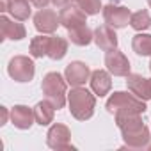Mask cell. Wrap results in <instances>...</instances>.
Instances as JSON below:
<instances>
[{
    "mask_svg": "<svg viewBox=\"0 0 151 151\" xmlns=\"http://www.w3.org/2000/svg\"><path fill=\"white\" fill-rule=\"evenodd\" d=\"M60 25V18L57 16V13H53L52 9H41L36 16H34V27L43 32V34H52L57 30V27Z\"/></svg>",
    "mask_w": 151,
    "mask_h": 151,
    "instance_id": "11",
    "label": "cell"
},
{
    "mask_svg": "<svg viewBox=\"0 0 151 151\" xmlns=\"http://www.w3.org/2000/svg\"><path fill=\"white\" fill-rule=\"evenodd\" d=\"M116 123L123 133L124 144L133 149L147 147L149 142V130L144 126L140 114H132V112H121L116 114Z\"/></svg>",
    "mask_w": 151,
    "mask_h": 151,
    "instance_id": "1",
    "label": "cell"
},
{
    "mask_svg": "<svg viewBox=\"0 0 151 151\" xmlns=\"http://www.w3.org/2000/svg\"><path fill=\"white\" fill-rule=\"evenodd\" d=\"M68 52V41L64 37H59V36H53L50 39V48H48V57L53 59V60H60Z\"/></svg>",
    "mask_w": 151,
    "mask_h": 151,
    "instance_id": "19",
    "label": "cell"
},
{
    "mask_svg": "<svg viewBox=\"0 0 151 151\" xmlns=\"http://www.w3.org/2000/svg\"><path fill=\"white\" fill-rule=\"evenodd\" d=\"M7 71L11 75V78H14L16 82H30L34 73H36V68H34V62L29 57L16 55L9 60Z\"/></svg>",
    "mask_w": 151,
    "mask_h": 151,
    "instance_id": "5",
    "label": "cell"
},
{
    "mask_svg": "<svg viewBox=\"0 0 151 151\" xmlns=\"http://www.w3.org/2000/svg\"><path fill=\"white\" fill-rule=\"evenodd\" d=\"M103 18H105L107 25H110L114 29H123V27L128 25V22L132 18V13L124 6L109 4L107 7H103Z\"/></svg>",
    "mask_w": 151,
    "mask_h": 151,
    "instance_id": "7",
    "label": "cell"
},
{
    "mask_svg": "<svg viewBox=\"0 0 151 151\" xmlns=\"http://www.w3.org/2000/svg\"><path fill=\"white\" fill-rule=\"evenodd\" d=\"M126 86L128 89L140 100H151V80L144 78L142 75L137 73H130L126 77Z\"/></svg>",
    "mask_w": 151,
    "mask_h": 151,
    "instance_id": "12",
    "label": "cell"
},
{
    "mask_svg": "<svg viewBox=\"0 0 151 151\" xmlns=\"http://www.w3.org/2000/svg\"><path fill=\"white\" fill-rule=\"evenodd\" d=\"M50 39H52V37H48V36H45V34H43V36H37V37H34V39H32V43H30V55H32V57H36V59L48 55Z\"/></svg>",
    "mask_w": 151,
    "mask_h": 151,
    "instance_id": "21",
    "label": "cell"
},
{
    "mask_svg": "<svg viewBox=\"0 0 151 151\" xmlns=\"http://www.w3.org/2000/svg\"><path fill=\"white\" fill-rule=\"evenodd\" d=\"M149 80H151V78H149Z\"/></svg>",
    "mask_w": 151,
    "mask_h": 151,
    "instance_id": "31",
    "label": "cell"
},
{
    "mask_svg": "<svg viewBox=\"0 0 151 151\" xmlns=\"http://www.w3.org/2000/svg\"><path fill=\"white\" fill-rule=\"evenodd\" d=\"M64 77H66V80H68V84H69V86L80 87V86H84V84H86V80H89L91 71H89V68H87L84 62L75 60V62H71V64H68V66H66Z\"/></svg>",
    "mask_w": 151,
    "mask_h": 151,
    "instance_id": "10",
    "label": "cell"
},
{
    "mask_svg": "<svg viewBox=\"0 0 151 151\" xmlns=\"http://www.w3.org/2000/svg\"><path fill=\"white\" fill-rule=\"evenodd\" d=\"M36 116H34V110H30L29 107L25 105H16L13 110H11V121L16 128L20 130H29L34 123Z\"/></svg>",
    "mask_w": 151,
    "mask_h": 151,
    "instance_id": "14",
    "label": "cell"
},
{
    "mask_svg": "<svg viewBox=\"0 0 151 151\" xmlns=\"http://www.w3.org/2000/svg\"><path fill=\"white\" fill-rule=\"evenodd\" d=\"M68 103H69V110L71 116L78 121H86L94 114V105H96V98L94 94H91L87 89L84 87H75L71 89V93L68 94Z\"/></svg>",
    "mask_w": 151,
    "mask_h": 151,
    "instance_id": "2",
    "label": "cell"
},
{
    "mask_svg": "<svg viewBox=\"0 0 151 151\" xmlns=\"http://www.w3.org/2000/svg\"><path fill=\"white\" fill-rule=\"evenodd\" d=\"M146 103L144 100L128 94V93H123V91H117L114 93L109 100H107V110L110 114H121V112H132V114H144L146 112Z\"/></svg>",
    "mask_w": 151,
    "mask_h": 151,
    "instance_id": "3",
    "label": "cell"
},
{
    "mask_svg": "<svg viewBox=\"0 0 151 151\" xmlns=\"http://www.w3.org/2000/svg\"><path fill=\"white\" fill-rule=\"evenodd\" d=\"M0 39H13V41H20L25 37V27L22 23L11 22L9 18L2 16L0 18Z\"/></svg>",
    "mask_w": 151,
    "mask_h": 151,
    "instance_id": "15",
    "label": "cell"
},
{
    "mask_svg": "<svg viewBox=\"0 0 151 151\" xmlns=\"http://www.w3.org/2000/svg\"><path fill=\"white\" fill-rule=\"evenodd\" d=\"M86 16H87V13L82 11L78 6H64V9L59 13L60 25L66 27L68 30L86 25Z\"/></svg>",
    "mask_w": 151,
    "mask_h": 151,
    "instance_id": "9",
    "label": "cell"
},
{
    "mask_svg": "<svg viewBox=\"0 0 151 151\" xmlns=\"http://www.w3.org/2000/svg\"><path fill=\"white\" fill-rule=\"evenodd\" d=\"M147 4H149V6H151V0H147Z\"/></svg>",
    "mask_w": 151,
    "mask_h": 151,
    "instance_id": "29",
    "label": "cell"
},
{
    "mask_svg": "<svg viewBox=\"0 0 151 151\" xmlns=\"http://www.w3.org/2000/svg\"><path fill=\"white\" fill-rule=\"evenodd\" d=\"M46 144L52 149H75V146H71V132L64 124H53L48 130Z\"/></svg>",
    "mask_w": 151,
    "mask_h": 151,
    "instance_id": "6",
    "label": "cell"
},
{
    "mask_svg": "<svg viewBox=\"0 0 151 151\" xmlns=\"http://www.w3.org/2000/svg\"><path fill=\"white\" fill-rule=\"evenodd\" d=\"M6 123H7V109L0 107V124H6Z\"/></svg>",
    "mask_w": 151,
    "mask_h": 151,
    "instance_id": "26",
    "label": "cell"
},
{
    "mask_svg": "<svg viewBox=\"0 0 151 151\" xmlns=\"http://www.w3.org/2000/svg\"><path fill=\"white\" fill-rule=\"evenodd\" d=\"M94 43L98 45V48L110 52V50L117 48V36L110 25H100L94 30Z\"/></svg>",
    "mask_w": 151,
    "mask_h": 151,
    "instance_id": "13",
    "label": "cell"
},
{
    "mask_svg": "<svg viewBox=\"0 0 151 151\" xmlns=\"http://www.w3.org/2000/svg\"><path fill=\"white\" fill-rule=\"evenodd\" d=\"M130 25H132L135 30H146V29L151 25L149 13H147V11H137V13H133L132 18H130Z\"/></svg>",
    "mask_w": 151,
    "mask_h": 151,
    "instance_id": "23",
    "label": "cell"
},
{
    "mask_svg": "<svg viewBox=\"0 0 151 151\" xmlns=\"http://www.w3.org/2000/svg\"><path fill=\"white\" fill-rule=\"evenodd\" d=\"M105 66L116 77H128L130 75V60L119 50H110L105 55Z\"/></svg>",
    "mask_w": 151,
    "mask_h": 151,
    "instance_id": "8",
    "label": "cell"
},
{
    "mask_svg": "<svg viewBox=\"0 0 151 151\" xmlns=\"http://www.w3.org/2000/svg\"><path fill=\"white\" fill-rule=\"evenodd\" d=\"M132 48L137 55H151V36L149 34H137L132 39Z\"/></svg>",
    "mask_w": 151,
    "mask_h": 151,
    "instance_id": "20",
    "label": "cell"
},
{
    "mask_svg": "<svg viewBox=\"0 0 151 151\" xmlns=\"http://www.w3.org/2000/svg\"><path fill=\"white\" fill-rule=\"evenodd\" d=\"M52 2H53V6H57V7H64V6H68L69 0H52Z\"/></svg>",
    "mask_w": 151,
    "mask_h": 151,
    "instance_id": "28",
    "label": "cell"
},
{
    "mask_svg": "<svg viewBox=\"0 0 151 151\" xmlns=\"http://www.w3.org/2000/svg\"><path fill=\"white\" fill-rule=\"evenodd\" d=\"M9 7H11V0H2V7H0V11L6 13V11H9Z\"/></svg>",
    "mask_w": 151,
    "mask_h": 151,
    "instance_id": "27",
    "label": "cell"
},
{
    "mask_svg": "<svg viewBox=\"0 0 151 151\" xmlns=\"http://www.w3.org/2000/svg\"><path fill=\"white\" fill-rule=\"evenodd\" d=\"M91 89L94 91V94H98L100 98L109 94L110 87H112V80H110V75L103 69H96L91 73Z\"/></svg>",
    "mask_w": 151,
    "mask_h": 151,
    "instance_id": "16",
    "label": "cell"
},
{
    "mask_svg": "<svg viewBox=\"0 0 151 151\" xmlns=\"http://www.w3.org/2000/svg\"><path fill=\"white\" fill-rule=\"evenodd\" d=\"M149 69H151V62H149Z\"/></svg>",
    "mask_w": 151,
    "mask_h": 151,
    "instance_id": "30",
    "label": "cell"
},
{
    "mask_svg": "<svg viewBox=\"0 0 151 151\" xmlns=\"http://www.w3.org/2000/svg\"><path fill=\"white\" fill-rule=\"evenodd\" d=\"M66 82L59 73L52 71V73H46L45 78H43V84H41V89H43V94L46 96L48 101H52V105L59 110L64 107L66 103Z\"/></svg>",
    "mask_w": 151,
    "mask_h": 151,
    "instance_id": "4",
    "label": "cell"
},
{
    "mask_svg": "<svg viewBox=\"0 0 151 151\" xmlns=\"http://www.w3.org/2000/svg\"><path fill=\"white\" fill-rule=\"evenodd\" d=\"M73 2H75V6H78L87 14H98L100 9H101L100 0H73Z\"/></svg>",
    "mask_w": 151,
    "mask_h": 151,
    "instance_id": "24",
    "label": "cell"
},
{
    "mask_svg": "<svg viewBox=\"0 0 151 151\" xmlns=\"http://www.w3.org/2000/svg\"><path fill=\"white\" fill-rule=\"evenodd\" d=\"M9 13H11L16 20H20V22L27 20V18L30 16V6H29V0H11Z\"/></svg>",
    "mask_w": 151,
    "mask_h": 151,
    "instance_id": "22",
    "label": "cell"
},
{
    "mask_svg": "<svg viewBox=\"0 0 151 151\" xmlns=\"http://www.w3.org/2000/svg\"><path fill=\"white\" fill-rule=\"evenodd\" d=\"M53 110L55 107L52 105V101H39L36 107H34V116H36V121L41 124V126H46L53 121Z\"/></svg>",
    "mask_w": 151,
    "mask_h": 151,
    "instance_id": "18",
    "label": "cell"
},
{
    "mask_svg": "<svg viewBox=\"0 0 151 151\" xmlns=\"http://www.w3.org/2000/svg\"><path fill=\"white\" fill-rule=\"evenodd\" d=\"M69 32V41L77 46H87L93 39H94V32L87 27V25H82V27H77V29H71L68 30Z\"/></svg>",
    "mask_w": 151,
    "mask_h": 151,
    "instance_id": "17",
    "label": "cell"
},
{
    "mask_svg": "<svg viewBox=\"0 0 151 151\" xmlns=\"http://www.w3.org/2000/svg\"><path fill=\"white\" fill-rule=\"evenodd\" d=\"M29 2H32L36 7H39V9H45L46 6H48V2L50 0H29Z\"/></svg>",
    "mask_w": 151,
    "mask_h": 151,
    "instance_id": "25",
    "label": "cell"
}]
</instances>
